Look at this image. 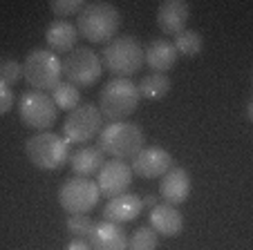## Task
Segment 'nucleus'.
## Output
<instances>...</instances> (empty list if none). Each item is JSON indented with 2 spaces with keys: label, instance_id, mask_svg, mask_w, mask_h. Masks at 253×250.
Here are the masks:
<instances>
[{
  "label": "nucleus",
  "instance_id": "obj_2",
  "mask_svg": "<svg viewBox=\"0 0 253 250\" xmlns=\"http://www.w3.org/2000/svg\"><path fill=\"white\" fill-rule=\"evenodd\" d=\"M143 143H146L143 130L130 121L108 123L99 132V150L119 161L134 159L143 150Z\"/></svg>",
  "mask_w": 253,
  "mask_h": 250
},
{
  "label": "nucleus",
  "instance_id": "obj_30",
  "mask_svg": "<svg viewBox=\"0 0 253 250\" xmlns=\"http://www.w3.org/2000/svg\"><path fill=\"white\" fill-rule=\"evenodd\" d=\"M141 203H143V206H148L150 210H153V208L157 206V197H155V194H146V197L141 199Z\"/></svg>",
  "mask_w": 253,
  "mask_h": 250
},
{
  "label": "nucleus",
  "instance_id": "obj_21",
  "mask_svg": "<svg viewBox=\"0 0 253 250\" xmlns=\"http://www.w3.org/2000/svg\"><path fill=\"white\" fill-rule=\"evenodd\" d=\"M170 87H172V83L166 74H148L139 80L137 90H139V96H141V99L159 101L170 92Z\"/></svg>",
  "mask_w": 253,
  "mask_h": 250
},
{
  "label": "nucleus",
  "instance_id": "obj_7",
  "mask_svg": "<svg viewBox=\"0 0 253 250\" xmlns=\"http://www.w3.org/2000/svg\"><path fill=\"white\" fill-rule=\"evenodd\" d=\"M61 65L63 76L74 87H92L101 78V71H103L99 54H94L87 47H74Z\"/></svg>",
  "mask_w": 253,
  "mask_h": 250
},
{
  "label": "nucleus",
  "instance_id": "obj_6",
  "mask_svg": "<svg viewBox=\"0 0 253 250\" xmlns=\"http://www.w3.org/2000/svg\"><path fill=\"white\" fill-rule=\"evenodd\" d=\"M23 78L36 92H52L63 78V65L49 49H32L23 61Z\"/></svg>",
  "mask_w": 253,
  "mask_h": 250
},
{
  "label": "nucleus",
  "instance_id": "obj_23",
  "mask_svg": "<svg viewBox=\"0 0 253 250\" xmlns=\"http://www.w3.org/2000/svg\"><path fill=\"white\" fill-rule=\"evenodd\" d=\"M52 101L54 105H56V109H74L81 105V92H79V87L70 85V83H58L56 87L52 90Z\"/></svg>",
  "mask_w": 253,
  "mask_h": 250
},
{
  "label": "nucleus",
  "instance_id": "obj_1",
  "mask_svg": "<svg viewBox=\"0 0 253 250\" xmlns=\"http://www.w3.org/2000/svg\"><path fill=\"white\" fill-rule=\"evenodd\" d=\"M121 27V14L112 2H85L77 16V32L90 43H108Z\"/></svg>",
  "mask_w": 253,
  "mask_h": 250
},
{
  "label": "nucleus",
  "instance_id": "obj_31",
  "mask_svg": "<svg viewBox=\"0 0 253 250\" xmlns=\"http://www.w3.org/2000/svg\"><path fill=\"white\" fill-rule=\"evenodd\" d=\"M251 109H253V103L249 101V103H247V118H249V121L253 118V112H251Z\"/></svg>",
  "mask_w": 253,
  "mask_h": 250
},
{
  "label": "nucleus",
  "instance_id": "obj_13",
  "mask_svg": "<svg viewBox=\"0 0 253 250\" xmlns=\"http://www.w3.org/2000/svg\"><path fill=\"white\" fill-rule=\"evenodd\" d=\"M191 18V7L184 0H164L157 7V25L166 36L182 34Z\"/></svg>",
  "mask_w": 253,
  "mask_h": 250
},
{
  "label": "nucleus",
  "instance_id": "obj_14",
  "mask_svg": "<svg viewBox=\"0 0 253 250\" xmlns=\"http://www.w3.org/2000/svg\"><path fill=\"white\" fill-rule=\"evenodd\" d=\"M159 194H162L164 203H168V206L184 203L188 199V194H191V175L184 168H175L172 165L170 170L162 177Z\"/></svg>",
  "mask_w": 253,
  "mask_h": 250
},
{
  "label": "nucleus",
  "instance_id": "obj_29",
  "mask_svg": "<svg viewBox=\"0 0 253 250\" xmlns=\"http://www.w3.org/2000/svg\"><path fill=\"white\" fill-rule=\"evenodd\" d=\"M65 250H92V246H90V241H85V239H72Z\"/></svg>",
  "mask_w": 253,
  "mask_h": 250
},
{
  "label": "nucleus",
  "instance_id": "obj_16",
  "mask_svg": "<svg viewBox=\"0 0 253 250\" xmlns=\"http://www.w3.org/2000/svg\"><path fill=\"white\" fill-rule=\"evenodd\" d=\"M177 58H179V54H177L175 45L166 38H155L148 43V47L143 49V63L155 74H166L168 70H172L177 65Z\"/></svg>",
  "mask_w": 253,
  "mask_h": 250
},
{
  "label": "nucleus",
  "instance_id": "obj_24",
  "mask_svg": "<svg viewBox=\"0 0 253 250\" xmlns=\"http://www.w3.org/2000/svg\"><path fill=\"white\" fill-rule=\"evenodd\" d=\"M159 235L150 226H141L128 239V250H157Z\"/></svg>",
  "mask_w": 253,
  "mask_h": 250
},
{
  "label": "nucleus",
  "instance_id": "obj_19",
  "mask_svg": "<svg viewBox=\"0 0 253 250\" xmlns=\"http://www.w3.org/2000/svg\"><path fill=\"white\" fill-rule=\"evenodd\" d=\"M79 40L77 25L67 23V20H54L49 27L45 29V43H47L49 52L54 54H70Z\"/></svg>",
  "mask_w": 253,
  "mask_h": 250
},
{
  "label": "nucleus",
  "instance_id": "obj_28",
  "mask_svg": "<svg viewBox=\"0 0 253 250\" xmlns=\"http://www.w3.org/2000/svg\"><path fill=\"white\" fill-rule=\"evenodd\" d=\"M14 103H16V96H14V92H11V87L0 80V116L9 112V109L14 107Z\"/></svg>",
  "mask_w": 253,
  "mask_h": 250
},
{
  "label": "nucleus",
  "instance_id": "obj_11",
  "mask_svg": "<svg viewBox=\"0 0 253 250\" xmlns=\"http://www.w3.org/2000/svg\"><path fill=\"white\" fill-rule=\"evenodd\" d=\"M130 183H132V170H130V165L126 161H119V159L105 161L101 165V170L96 172V188L108 199L128 192Z\"/></svg>",
  "mask_w": 253,
  "mask_h": 250
},
{
  "label": "nucleus",
  "instance_id": "obj_26",
  "mask_svg": "<svg viewBox=\"0 0 253 250\" xmlns=\"http://www.w3.org/2000/svg\"><path fill=\"white\" fill-rule=\"evenodd\" d=\"M83 7H85V0H52V2H49V9H52L58 18L79 16Z\"/></svg>",
  "mask_w": 253,
  "mask_h": 250
},
{
  "label": "nucleus",
  "instance_id": "obj_12",
  "mask_svg": "<svg viewBox=\"0 0 253 250\" xmlns=\"http://www.w3.org/2000/svg\"><path fill=\"white\" fill-rule=\"evenodd\" d=\"M172 168V156L164 147H143L130 163L132 175L141 179H162Z\"/></svg>",
  "mask_w": 253,
  "mask_h": 250
},
{
  "label": "nucleus",
  "instance_id": "obj_9",
  "mask_svg": "<svg viewBox=\"0 0 253 250\" xmlns=\"http://www.w3.org/2000/svg\"><path fill=\"white\" fill-rule=\"evenodd\" d=\"M18 114L27 128L36 132H47V128L56 123L58 109L52 96H47L45 92H25L18 101Z\"/></svg>",
  "mask_w": 253,
  "mask_h": 250
},
{
  "label": "nucleus",
  "instance_id": "obj_20",
  "mask_svg": "<svg viewBox=\"0 0 253 250\" xmlns=\"http://www.w3.org/2000/svg\"><path fill=\"white\" fill-rule=\"evenodd\" d=\"M70 168L77 177H83V179H90L92 175L101 170V165L105 163V156L99 147L94 145H85L81 150H77L74 154H70Z\"/></svg>",
  "mask_w": 253,
  "mask_h": 250
},
{
  "label": "nucleus",
  "instance_id": "obj_22",
  "mask_svg": "<svg viewBox=\"0 0 253 250\" xmlns=\"http://www.w3.org/2000/svg\"><path fill=\"white\" fill-rule=\"evenodd\" d=\"M175 49L177 54H182L186 58H195L197 54H202L204 49V38H202L200 32H193V29H184L182 34L175 36Z\"/></svg>",
  "mask_w": 253,
  "mask_h": 250
},
{
  "label": "nucleus",
  "instance_id": "obj_18",
  "mask_svg": "<svg viewBox=\"0 0 253 250\" xmlns=\"http://www.w3.org/2000/svg\"><path fill=\"white\" fill-rule=\"evenodd\" d=\"M150 228H153L157 235L177 237L184 230V217L175 206L157 203V206L150 210Z\"/></svg>",
  "mask_w": 253,
  "mask_h": 250
},
{
  "label": "nucleus",
  "instance_id": "obj_27",
  "mask_svg": "<svg viewBox=\"0 0 253 250\" xmlns=\"http://www.w3.org/2000/svg\"><path fill=\"white\" fill-rule=\"evenodd\" d=\"M20 78H23V65H20L18 61L9 58V61H5L0 65V80H2L5 85L14 87Z\"/></svg>",
  "mask_w": 253,
  "mask_h": 250
},
{
  "label": "nucleus",
  "instance_id": "obj_15",
  "mask_svg": "<svg viewBox=\"0 0 253 250\" xmlns=\"http://www.w3.org/2000/svg\"><path fill=\"white\" fill-rule=\"evenodd\" d=\"M143 210V203L139 194L132 192H124L119 197H112L108 201V206L103 208V221L110 223H128L132 219H137Z\"/></svg>",
  "mask_w": 253,
  "mask_h": 250
},
{
  "label": "nucleus",
  "instance_id": "obj_25",
  "mask_svg": "<svg viewBox=\"0 0 253 250\" xmlns=\"http://www.w3.org/2000/svg\"><path fill=\"white\" fill-rule=\"evenodd\" d=\"M92 228H94V221L87 214H70L67 217V230H70V235H74V239L90 237Z\"/></svg>",
  "mask_w": 253,
  "mask_h": 250
},
{
  "label": "nucleus",
  "instance_id": "obj_3",
  "mask_svg": "<svg viewBox=\"0 0 253 250\" xmlns=\"http://www.w3.org/2000/svg\"><path fill=\"white\" fill-rule=\"evenodd\" d=\"M139 90L132 78H112L99 96V112L110 123L126 121L139 107Z\"/></svg>",
  "mask_w": 253,
  "mask_h": 250
},
{
  "label": "nucleus",
  "instance_id": "obj_17",
  "mask_svg": "<svg viewBox=\"0 0 253 250\" xmlns=\"http://www.w3.org/2000/svg\"><path fill=\"white\" fill-rule=\"evenodd\" d=\"M92 250H128V235L119 223L99 221L90 232Z\"/></svg>",
  "mask_w": 253,
  "mask_h": 250
},
{
  "label": "nucleus",
  "instance_id": "obj_5",
  "mask_svg": "<svg viewBox=\"0 0 253 250\" xmlns=\"http://www.w3.org/2000/svg\"><path fill=\"white\" fill-rule=\"evenodd\" d=\"M25 152L39 170H61L70 159V143L54 132H36L25 141Z\"/></svg>",
  "mask_w": 253,
  "mask_h": 250
},
{
  "label": "nucleus",
  "instance_id": "obj_4",
  "mask_svg": "<svg viewBox=\"0 0 253 250\" xmlns=\"http://www.w3.org/2000/svg\"><path fill=\"white\" fill-rule=\"evenodd\" d=\"M101 65L117 78H130L143 67V47L134 36L112 38L101 54Z\"/></svg>",
  "mask_w": 253,
  "mask_h": 250
},
{
  "label": "nucleus",
  "instance_id": "obj_10",
  "mask_svg": "<svg viewBox=\"0 0 253 250\" xmlns=\"http://www.w3.org/2000/svg\"><path fill=\"white\" fill-rule=\"evenodd\" d=\"M103 116H101L99 107L92 103H81L74 107L65 118L63 125V139L67 143H87L101 132Z\"/></svg>",
  "mask_w": 253,
  "mask_h": 250
},
{
  "label": "nucleus",
  "instance_id": "obj_8",
  "mask_svg": "<svg viewBox=\"0 0 253 250\" xmlns=\"http://www.w3.org/2000/svg\"><path fill=\"white\" fill-rule=\"evenodd\" d=\"M101 192L96 188V181L72 177L58 188V203L70 214H87L99 203Z\"/></svg>",
  "mask_w": 253,
  "mask_h": 250
}]
</instances>
